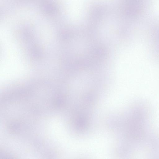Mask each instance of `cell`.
Returning <instances> with one entry per match:
<instances>
[{"label": "cell", "instance_id": "1", "mask_svg": "<svg viewBox=\"0 0 159 159\" xmlns=\"http://www.w3.org/2000/svg\"><path fill=\"white\" fill-rule=\"evenodd\" d=\"M155 48V53L156 56L159 58V43L156 44Z\"/></svg>", "mask_w": 159, "mask_h": 159}]
</instances>
